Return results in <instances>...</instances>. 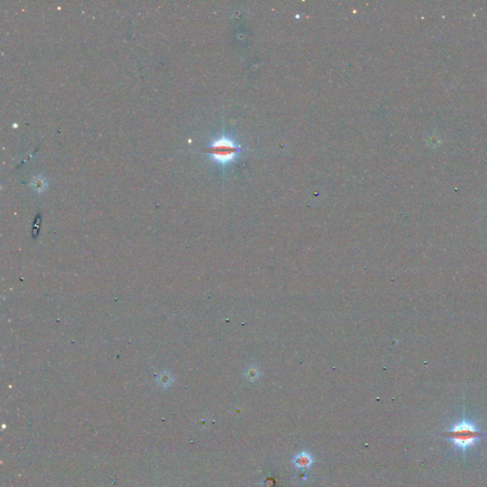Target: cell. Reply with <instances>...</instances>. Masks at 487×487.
<instances>
[{"label":"cell","instance_id":"cell-1","mask_svg":"<svg viewBox=\"0 0 487 487\" xmlns=\"http://www.w3.org/2000/svg\"><path fill=\"white\" fill-rule=\"evenodd\" d=\"M484 435V432L478 430L473 422L467 420H462L454 424L450 430L441 433V436L452 440L453 444L462 451L473 446L476 440Z\"/></svg>","mask_w":487,"mask_h":487},{"label":"cell","instance_id":"cell-2","mask_svg":"<svg viewBox=\"0 0 487 487\" xmlns=\"http://www.w3.org/2000/svg\"><path fill=\"white\" fill-rule=\"evenodd\" d=\"M239 152L240 146L232 138L225 135L218 137L208 148V153L212 159L223 165L233 161Z\"/></svg>","mask_w":487,"mask_h":487},{"label":"cell","instance_id":"cell-3","mask_svg":"<svg viewBox=\"0 0 487 487\" xmlns=\"http://www.w3.org/2000/svg\"><path fill=\"white\" fill-rule=\"evenodd\" d=\"M295 463L296 465H298L301 468H304V467H308L309 464L311 463V460H310V458L309 456H306V457H298L296 460H295Z\"/></svg>","mask_w":487,"mask_h":487},{"label":"cell","instance_id":"cell-4","mask_svg":"<svg viewBox=\"0 0 487 487\" xmlns=\"http://www.w3.org/2000/svg\"><path fill=\"white\" fill-rule=\"evenodd\" d=\"M33 185L36 189H43L45 187V182L41 177H36L33 181Z\"/></svg>","mask_w":487,"mask_h":487}]
</instances>
